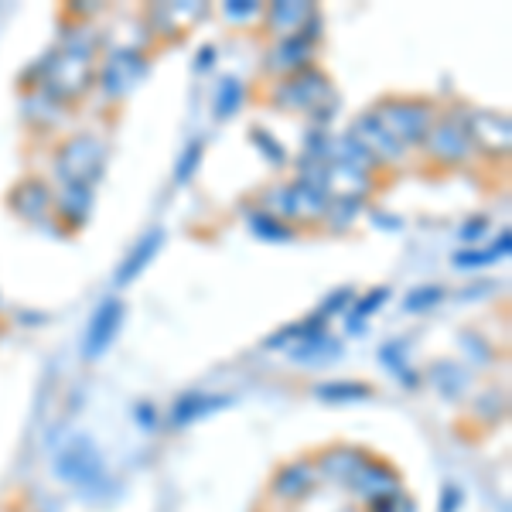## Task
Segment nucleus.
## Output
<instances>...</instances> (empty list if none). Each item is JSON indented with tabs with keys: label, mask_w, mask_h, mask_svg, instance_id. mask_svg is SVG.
Segmentation results:
<instances>
[{
	"label": "nucleus",
	"mask_w": 512,
	"mask_h": 512,
	"mask_svg": "<svg viewBox=\"0 0 512 512\" xmlns=\"http://www.w3.org/2000/svg\"><path fill=\"white\" fill-rule=\"evenodd\" d=\"M96 45L99 38L93 35V28H76L65 35V41L55 48L52 55H45L38 69L41 89L52 99H76L89 89L96 69Z\"/></svg>",
	"instance_id": "1"
},
{
	"label": "nucleus",
	"mask_w": 512,
	"mask_h": 512,
	"mask_svg": "<svg viewBox=\"0 0 512 512\" xmlns=\"http://www.w3.org/2000/svg\"><path fill=\"white\" fill-rule=\"evenodd\" d=\"M373 117L383 123L403 147H417L427 140V130H431V123H434V106L427 103V99L396 96V99L379 103L373 110Z\"/></svg>",
	"instance_id": "2"
},
{
	"label": "nucleus",
	"mask_w": 512,
	"mask_h": 512,
	"mask_svg": "<svg viewBox=\"0 0 512 512\" xmlns=\"http://www.w3.org/2000/svg\"><path fill=\"white\" fill-rule=\"evenodd\" d=\"M274 103L284 106V110H301V113H311V117H315L318 110H325L328 103H335L332 79H328L321 69H315V65H311V69H301V72H294V76L277 82Z\"/></svg>",
	"instance_id": "3"
},
{
	"label": "nucleus",
	"mask_w": 512,
	"mask_h": 512,
	"mask_svg": "<svg viewBox=\"0 0 512 512\" xmlns=\"http://www.w3.org/2000/svg\"><path fill=\"white\" fill-rule=\"evenodd\" d=\"M103 164H106V144L99 137H72L55 154V171H59L65 185L93 188V181L103 175Z\"/></svg>",
	"instance_id": "4"
},
{
	"label": "nucleus",
	"mask_w": 512,
	"mask_h": 512,
	"mask_svg": "<svg viewBox=\"0 0 512 512\" xmlns=\"http://www.w3.org/2000/svg\"><path fill=\"white\" fill-rule=\"evenodd\" d=\"M424 147L431 151L434 161L441 164H461L472 154V137H468V123H465V110L444 113L441 120L431 123L427 130Z\"/></svg>",
	"instance_id": "5"
},
{
	"label": "nucleus",
	"mask_w": 512,
	"mask_h": 512,
	"mask_svg": "<svg viewBox=\"0 0 512 512\" xmlns=\"http://www.w3.org/2000/svg\"><path fill=\"white\" fill-rule=\"evenodd\" d=\"M55 472L72 485H96L103 482V458L89 437H72L55 458Z\"/></svg>",
	"instance_id": "6"
},
{
	"label": "nucleus",
	"mask_w": 512,
	"mask_h": 512,
	"mask_svg": "<svg viewBox=\"0 0 512 512\" xmlns=\"http://www.w3.org/2000/svg\"><path fill=\"white\" fill-rule=\"evenodd\" d=\"M318 482L321 478L315 472V461H308V458L287 461V465H280L274 478H270V499L280 502V506H297V502H304L315 492Z\"/></svg>",
	"instance_id": "7"
},
{
	"label": "nucleus",
	"mask_w": 512,
	"mask_h": 512,
	"mask_svg": "<svg viewBox=\"0 0 512 512\" xmlns=\"http://www.w3.org/2000/svg\"><path fill=\"white\" fill-rule=\"evenodd\" d=\"M355 144L362 147V151L369 154L376 164H396L403 161V154H407V147L396 140L390 130L379 123L373 113H366V117H359L352 123V134H349Z\"/></svg>",
	"instance_id": "8"
},
{
	"label": "nucleus",
	"mask_w": 512,
	"mask_h": 512,
	"mask_svg": "<svg viewBox=\"0 0 512 512\" xmlns=\"http://www.w3.org/2000/svg\"><path fill=\"white\" fill-rule=\"evenodd\" d=\"M144 72H147L144 55L127 52V48H113L110 59H106L103 69H99V86H103V93L110 99H117L123 93H130Z\"/></svg>",
	"instance_id": "9"
},
{
	"label": "nucleus",
	"mask_w": 512,
	"mask_h": 512,
	"mask_svg": "<svg viewBox=\"0 0 512 512\" xmlns=\"http://www.w3.org/2000/svg\"><path fill=\"white\" fill-rule=\"evenodd\" d=\"M321 192L328 195V202H362V198L373 192V175L349 168V164L328 161L325 175H321Z\"/></svg>",
	"instance_id": "10"
},
{
	"label": "nucleus",
	"mask_w": 512,
	"mask_h": 512,
	"mask_svg": "<svg viewBox=\"0 0 512 512\" xmlns=\"http://www.w3.org/2000/svg\"><path fill=\"white\" fill-rule=\"evenodd\" d=\"M123 325V304L117 297H106L103 304L93 311V318H89V328H86V345H82V352H86V359H103L106 349H110L113 342H117V332Z\"/></svg>",
	"instance_id": "11"
},
{
	"label": "nucleus",
	"mask_w": 512,
	"mask_h": 512,
	"mask_svg": "<svg viewBox=\"0 0 512 512\" xmlns=\"http://www.w3.org/2000/svg\"><path fill=\"white\" fill-rule=\"evenodd\" d=\"M349 489H352L355 499H362L366 506H373V502L386 499V495L400 492L403 482H400V475H396V468L390 465V461L369 458L366 465L359 468V475L349 482Z\"/></svg>",
	"instance_id": "12"
},
{
	"label": "nucleus",
	"mask_w": 512,
	"mask_h": 512,
	"mask_svg": "<svg viewBox=\"0 0 512 512\" xmlns=\"http://www.w3.org/2000/svg\"><path fill=\"white\" fill-rule=\"evenodd\" d=\"M468 123V137L472 147H482L489 154H506L509 140H512V123L506 113H492V110H472L465 113Z\"/></svg>",
	"instance_id": "13"
},
{
	"label": "nucleus",
	"mask_w": 512,
	"mask_h": 512,
	"mask_svg": "<svg viewBox=\"0 0 512 512\" xmlns=\"http://www.w3.org/2000/svg\"><path fill=\"white\" fill-rule=\"evenodd\" d=\"M369 458H373V454L355 448V444H332V448H325L315 458V472L318 478H328V482H338L349 489V482L359 475V468L366 465Z\"/></svg>",
	"instance_id": "14"
},
{
	"label": "nucleus",
	"mask_w": 512,
	"mask_h": 512,
	"mask_svg": "<svg viewBox=\"0 0 512 512\" xmlns=\"http://www.w3.org/2000/svg\"><path fill=\"white\" fill-rule=\"evenodd\" d=\"M311 59H315V45L301 35H291V38H280L267 52V69L280 72V76H294L301 69H311Z\"/></svg>",
	"instance_id": "15"
},
{
	"label": "nucleus",
	"mask_w": 512,
	"mask_h": 512,
	"mask_svg": "<svg viewBox=\"0 0 512 512\" xmlns=\"http://www.w3.org/2000/svg\"><path fill=\"white\" fill-rule=\"evenodd\" d=\"M11 209L28 222H45L48 212H52V192H48L45 181L24 178L11 192Z\"/></svg>",
	"instance_id": "16"
},
{
	"label": "nucleus",
	"mask_w": 512,
	"mask_h": 512,
	"mask_svg": "<svg viewBox=\"0 0 512 512\" xmlns=\"http://www.w3.org/2000/svg\"><path fill=\"white\" fill-rule=\"evenodd\" d=\"M315 14L311 4H301V0H284V4H270L267 7V24L274 28V35L280 38H291V35H301L304 21Z\"/></svg>",
	"instance_id": "17"
},
{
	"label": "nucleus",
	"mask_w": 512,
	"mask_h": 512,
	"mask_svg": "<svg viewBox=\"0 0 512 512\" xmlns=\"http://www.w3.org/2000/svg\"><path fill=\"white\" fill-rule=\"evenodd\" d=\"M161 243H164V233H161V229H151V233H147L144 239H140V243L134 246V250H130L127 260L120 263V270H117V284H120V287L134 284V280H137L140 274H144L147 263H151L154 256H158Z\"/></svg>",
	"instance_id": "18"
},
{
	"label": "nucleus",
	"mask_w": 512,
	"mask_h": 512,
	"mask_svg": "<svg viewBox=\"0 0 512 512\" xmlns=\"http://www.w3.org/2000/svg\"><path fill=\"white\" fill-rule=\"evenodd\" d=\"M287 202H291V219H321L328 209V195L301 178L287 185Z\"/></svg>",
	"instance_id": "19"
},
{
	"label": "nucleus",
	"mask_w": 512,
	"mask_h": 512,
	"mask_svg": "<svg viewBox=\"0 0 512 512\" xmlns=\"http://www.w3.org/2000/svg\"><path fill=\"white\" fill-rule=\"evenodd\" d=\"M226 396H209V393H185V396H178L175 400V407H171V424L175 427H188L192 420L198 417H205V414H212V410H219V407H226Z\"/></svg>",
	"instance_id": "20"
},
{
	"label": "nucleus",
	"mask_w": 512,
	"mask_h": 512,
	"mask_svg": "<svg viewBox=\"0 0 512 512\" xmlns=\"http://www.w3.org/2000/svg\"><path fill=\"white\" fill-rule=\"evenodd\" d=\"M59 212L69 226H82L93 212V188L89 185H65L59 195Z\"/></svg>",
	"instance_id": "21"
},
{
	"label": "nucleus",
	"mask_w": 512,
	"mask_h": 512,
	"mask_svg": "<svg viewBox=\"0 0 512 512\" xmlns=\"http://www.w3.org/2000/svg\"><path fill=\"white\" fill-rule=\"evenodd\" d=\"M246 222H250V229H253V236H260V239H267V243H291L294 239V229L287 226V222H280L274 216H267V212H246Z\"/></svg>",
	"instance_id": "22"
},
{
	"label": "nucleus",
	"mask_w": 512,
	"mask_h": 512,
	"mask_svg": "<svg viewBox=\"0 0 512 512\" xmlns=\"http://www.w3.org/2000/svg\"><path fill=\"white\" fill-rule=\"evenodd\" d=\"M509 246H512V233L509 229H502V236L489 246V253L461 250L458 256H454V267H485V263H495V260H502V256H509Z\"/></svg>",
	"instance_id": "23"
},
{
	"label": "nucleus",
	"mask_w": 512,
	"mask_h": 512,
	"mask_svg": "<svg viewBox=\"0 0 512 512\" xmlns=\"http://www.w3.org/2000/svg\"><path fill=\"white\" fill-rule=\"evenodd\" d=\"M315 396L325 403H355V400H369L373 390L366 383H321L315 386Z\"/></svg>",
	"instance_id": "24"
},
{
	"label": "nucleus",
	"mask_w": 512,
	"mask_h": 512,
	"mask_svg": "<svg viewBox=\"0 0 512 512\" xmlns=\"http://www.w3.org/2000/svg\"><path fill=\"white\" fill-rule=\"evenodd\" d=\"M243 82H239L236 76L222 79L219 82V93H216V117L219 120H229L239 113V106H243Z\"/></svg>",
	"instance_id": "25"
},
{
	"label": "nucleus",
	"mask_w": 512,
	"mask_h": 512,
	"mask_svg": "<svg viewBox=\"0 0 512 512\" xmlns=\"http://www.w3.org/2000/svg\"><path fill=\"white\" fill-rule=\"evenodd\" d=\"M24 113H28V120H38V123H59V113H62V106H59V99H52L45 93V89H38L35 96H28L24 99Z\"/></svg>",
	"instance_id": "26"
},
{
	"label": "nucleus",
	"mask_w": 512,
	"mask_h": 512,
	"mask_svg": "<svg viewBox=\"0 0 512 512\" xmlns=\"http://www.w3.org/2000/svg\"><path fill=\"white\" fill-rule=\"evenodd\" d=\"M431 379L444 396H461V390H465V383H468L465 373H461L454 362H437V366H431Z\"/></svg>",
	"instance_id": "27"
},
{
	"label": "nucleus",
	"mask_w": 512,
	"mask_h": 512,
	"mask_svg": "<svg viewBox=\"0 0 512 512\" xmlns=\"http://www.w3.org/2000/svg\"><path fill=\"white\" fill-rule=\"evenodd\" d=\"M250 140H253L256 151H260L263 158H267L270 164H274V168H284V164H287V151H284V147H280V140H277L274 134H270V130L253 127V130H250Z\"/></svg>",
	"instance_id": "28"
},
{
	"label": "nucleus",
	"mask_w": 512,
	"mask_h": 512,
	"mask_svg": "<svg viewBox=\"0 0 512 512\" xmlns=\"http://www.w3.org/2000/svg\"><path fill=\"white\" fill-rule=\"evenodd\" d=\"M403 349H407L403 342H390V345H383V352H379V355H383V366H386V369H393V373L400 376V379H407L410 386H417V383H420V376L410 373L407 355H403Z\"/></svg>",
	"instance_id": "29"
},
{
	"label": "nucleus",
	"mask_w": 512,
	"mask_h": 512,
	"mask_svg": "<svg viewBox=\"0 0 512 512\" xmlns=\"http://www.w3.org/2000/svg\"><path fill=\"white\" fill-rule=\"evenodd\" d=\"M444 287H437V284H427V287H417V291H410L407 294V304H403V308L410 311V315H414V311H431L434 304H441L444 301Z\"/></svg>",
	"instance_id": "30"
},
{
	"label": "nucleus",
	"mask_w": 512,
	"mask_h": 512,
	"mask_svg": "<svg viewBox=\"0 0 512 512\" xmlns=\"http://www.w3.org/2000/svg\"><path fill=\"white\" fill-rule=\"evenodd\" d=\"M202 151H205L202 140H192V144H188L185 151H181L178 168H175V181H178V185H185V181H192V175L198 171V164H202Z\"/></svg>",
	"instance_id": "31"
},
{
	"label": "nucleus",
	"mask_w": 512,
	"mask_h": 512,
	"mask_svg": "<svg viewBox=\"0 0 512 512\" xmlns=\"http://www.w3.org/2000/svg\"><path fill=\"white\" fill-rule=\"evenodd\" d=\"M263 209L260 212H267V216H274V219H291V202H287V185L284 188H270V192H263Z\"/></svg>",
	"instance_id": "32"
},
{
	"label": "nucleus",
	"mask_w": 512,
	"mask_h": 512,
	"mask_svg": "<svg viewBox=\"0 0 512 512\" xmlns=\"http://www.w3.org/2000/svg\"><path fill=\"white\" fill-rule=\"evenodd\" d=\"M366 512H417V502L407 489H400V492L386 495V499L373 502V506H366Z\"/></svg>",
	"instance_id": "33"
},
{
	"label": "nucleus",
	"mask_w": 512,
	"mask_h": 512,
	"mask_svg": "<svg viewBox=\"0 0 512 512\" xmlns=\"http://www.w3.org/2000/svg\"><path fill=\"white\" fill-rule=\"evenodd\" d=\"M359 209H362V202H328L325 216L332 219V226L349 229V226H352V219L359 216Z\"/></svg>",
	"instance_id": "34"
},
{
	"label": "nucleus",
	"mask_w": 512,
	"mask_h": 512,
	"mask_svg": "<svg viewBox=\"0 0 512 512\" xmlns=\"http://www.w3.org/2000/svg\"><path fill=\"white\" fill-rule=\"evenodd\" d=\"M383 301H390V291H386V287H376V291H369L366 297H359V301H355L352 315L366 321L369 315H376V311L383 308Z\"/></svg>",
	"instance_id": "35"
},
{
	"label": "nucleus",
	"mask_w": 512,
	"mask_h": 512,
	"mask_svg": "<svg viewBox=\"0 0 512 512\" xmlns=\"http://www.w3.org/2000/svg\"><path fill=\"white\" fill-rule=\"evenodd\" d=\"M222 14H226L229 21H253L256 14H260V4H256V0H226Z\"/></svg>",
	"instance_id": "36"
},
{
	"label": "nucleus",
	"mask_w": 512,
	"mask_h": 512,
	"mask_svg": "<svg viewBox=\"0 0 512 512\" xmlns=\"http://www.w3.org/2000/svg\"><path fill=\"white\" fill-rule=\"evenodd\" d=\"M352 287H338V291L332 294V297H328V301L325 304H321V311H318V315L321 318H332V315H342V311H345V301H352Z\"/></svg>",
	"instance_id": "37"
},
{
	"label": "nucleus",
	"mask_w": 512,
	"mask_h": 512,
	"mask_svg": "<svg viewBox=\"0 0 512 512\" xmlns=\"http://www.w3.org/2000/svg\"><path fill=\"white\" fill-rule=\"evenodd\" d=\"M461 345H465V349L468 352H475L478 355V359L475 362H482V366H485V362H492V352H489V345H485L482 342V338H478V335H461Z\"/></svg>",
	"instance_id": "38"
},
{
	"label": "nucleus",
	"mask_w": 512,
	"mask_h": 512,
	"mask_svg": "<svg viewBox=\"0 0 512 512\" xmlns=\"http://www.w3.org/2000/svg\"><path fill=\"white\" fill-rule=\"evenodd\" d=\"M485 229H489V219L475 216V219H468L465 226H461V239H472V243H475V239H482Z\"/></svg>",
	"instance_id": "39"
},
{
	"label": "nucleus",
	"mask_w": 512,
	"mask_h": 512,
	"mask_svg": "<svg viewBox=\"0 0 512 512\" xmlns=\"http://www.w3.org/2000/svg\"><path fill=\"white\" fill-rule=\"evenodd\" d=\"M461 506V492L454 489V485H448V489H444V495H441V512H454Z\"/></svg>",
	"instance_id": "40"
},
{
	"label": "nucleus",
	"mask_w": 512,
	"mask_h": 512,
	"mask_svg": "<svg viewBox=\"0 0 512 512\" xmlns=\"http://www.w3.org/2000/svg\"><path fill=\"white\" fill-rule=\"evenodd\" d=\"M212 62H216V48L212 45H202V52H198V59H195V69H212Z\"/></svg>",
	"instance_id": "41"
},
{
	"label": "nucleus",
	"mask_w": 512,
	"mask_h": 512,
	"mask_svg": "<svg viewBox=\"0 0 512 512\" xmlns=\"http://www.w3.org/2000/svg\"><path fill=\"white\" fill-rule=\"evenodd\" d=\"M137 424L140 427H154V407H151V403H140V407H137Z\"/></svg>",
	"instance_id": "42"
},
{
	"label": "nucleus",
	"mask_w": 512,
	"mask_h": 512,
	"mask_svg": "<svg viewBox=\"0 0 512 512\" xmlns=\"http://www.w3.org/2000/svg\"><path fill=\"white\" fill-rule=\"evenodd\" d=\"M342 512H366V509H355V506H352V509H342Z\"/></svg>",
	"instance_id": "43"
}]
</instances>
